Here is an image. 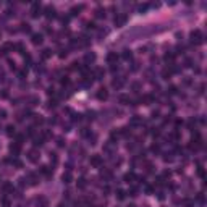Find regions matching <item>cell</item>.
<instances>
[{
	"instance_id": "obj_31",
	"label": "cell",
	"mask_w": 207,
	"mask_h": 207,
	"mask_svg": "<svg viewBox=\"0 0 207 207\" xmlns=\"http://www.w3.org/2000/svg\"><path fill=\"white\" fill-rule=\"evenodd\" d=\"M78 188H81V189L86 188V180H84V178H79L78 180Z\"/></svg>"
},
{
	"instance_id": "obj_8",
	"label": "cell",
	"mask_w": 207,
	"mask_h": 207,
	"mask_svg": "<svg viewBox=\"0 0 207 207\" xmlns=\"http://www.w3.org/2000/svg\"><path fill=\"white\" fill-rule=\"evenodd\" d=\"M44 13H45V16L49 18V20H52V18L57 16V10H55V7H52V5H47L45 10H44Z\"/></svg>"
},
{
	"instance_id": "obj_7",
	"label": "cell",
	"mask_w": 207,
	"mask_h": 207,
	"mask_svg": "<svg viewBox=\"0 0 207 207\" xmlns=\"http://www.w3.org/2000/svg\"><path fill=\"white\" fill-rule=\"evenodd\" d=\"M31 42L34 45H41L42 42H44V36H42L41 32H34V34H31Z\"/></svg>"
},
{
	"instance_id": "obj_32",
	"label": "cell",
	"mask_w": 207,
	"mask_h": 207,
	"mask_svg": "<svg viewBox=\"0 0 207 207\" xmlns=\"http://www.w3.org/2000/svg\"><path fill=\"white\" fill-rule=\"evenodd\" d=\"M41 173H44V175H50V168L47 165H42L41 167Z\"/></svg>"
},
{
	"instance_id": "obj_29",
	"label": "cell",
	"mask_w": 207,
	"mask_h": 207,
	"mask_svg": "<svg viewBox=\"0 0 207 207\" xmlns=\"http://www.w3.org/2000/svg\"><path fill=\"white\" fill-rule=\"evenodd\" d=\"M37 205L39 207H47V201L44 199V197H39V199H37Z\"/></svg>"
},
{
	"instance_id": "obj_36",
	"label": "cell",
	"mask_w": 207,
	"mask_h": 207,
	"mask_svg": "<svg viewBox=\"0 0 207 207\" xmlns=\"http://www.w3.org/2000/svg\"><path fill=\"white\" fill-rule=\"evenodd\" d=\"M0 118H7V110L5 109H0Z\"/></svg>"
},
{
	"instance_id": "obj_1",
	"label": "cell",
	"mask_w": 207,
	"mask_h": 207,
	"mask_svg": "<svg viewBox=\"0 0 207 207\" xmlns=\"http://www.w3.org/2000/svg\"><path fill=\"white\" fill-rule=\"evenodd\" d=\"M189 39H191V44H194V45H201L202 42H204V36H202V32H201L199 29H194V31H191Z\"/></svg>"
},
{
	"instance_id": "obj_45",
	"label": "cell",
	"mask_w": 207,
	"mask_h": 207,
	"mask_svg": "<svg viewBox=\"0 0 207 207\" xmlns=\"http://www.w3.org/2000/svg\"><path fill=\"white\" fill-rule=\"evenodd\" d=\"M0 37H2V32H0Z\"/></svg>"
},
{
	"instance_id": "obj_39",
	"label": "cell",
	"mask_w": 207,
	"mask_h": 207,
	"mask_svg": "<svg viewBox=\"0 0 207 207\" xmlns=\"http://www.w3.org/2000/svg\"><path fill=\"white\" fill-rule=\"evenodd\" d=\"M139 87H141V84H139V83H133V89H134V91H138Z\"/></svg>"
},
{
	"instance_id": "obj_40",
	"label": "cell",
	"mask_w": 207,
	"mask_h": 207,
	"mask_svg": "<svg viewBox=\"0 0 207 207\" xmlns=\"http://www.w3.org/2000/svg\"><path fill=\"white\" fill-rule=\"evenodd\" d=\"M168 92H170V94H175V92H176V87H175V86H170V89H168Z\"/></svg>"
},
{
	"instance_id": "obj_13",
	"label": "cell",
	"mask_w": 207,
	"mask_h": 207,
	"mask_svg": "<svg viewBox=\"0 0 207 207\" xmlns=\"http://www.w3.org/2000/svg\"><path fill=\"white\" fill-rule=\"evenodd\" d=\"M143 121H144V120H143V117L134 115L133 118L130 120V125H131V126H139V125H143Z\"/></svg>"
},
{
	"instance_id": "obj_33",
	"label": "cell",
	"mask_w": 207,
	"mask_h": 207,
	"mask_svg": "<svg viewBox=\"0 0 207 207\" xmlns=\"http://www.w3.org/2000/svg\"><path fill=\"white\" fill-rule=\"evenodd\" d=\"M50 162H54V165H57L58 157H57V154H55V152H52V154H50Z\"/></svg>"
},
{
	"instance_id": "obj_3",
	"label": "cell",
	"mask_w": 207,
	"mask_h": 207,
	"mask_svg": "<svg viewBox=\"0 0 207 207\" xmlns=\"http://www.w3.org/2000/svg\"><path fill=\"white\" fill-rule=\"evenodd\" d=\"M26 155H28V160L32 162V163H37V162H39V159H41V152H39V149H37V147L29 149Z\"/></svg>"
},
{
	"instance_id": "obj_24",
	"label": "cell",
	"mask_w": 207,
	"mask_h": 207,
	"mask_svg": "<svg viewBox=\"0 0 207 207\" xmlns=\"http://www.w3.org/2000/svg\"><path fill=\"white\" fill-rule=\"evenodd\" d=\"M117 199H118V201H123L125 199V197H126V192L123 191V189H117Z\"/></svg>"
},
{
	"instance_id": "obj_25",
	"label": "cell",
	"mask_w": 207,
	"mask_h": 207,
	"mask_svg": "<svg viewBox=\"0 0 207 207\" xmlns=\"http://www.w3.org/2000/svg\"><path fill=\"white\" fill-rule=\"evenodd\" d=\"M44 144V138H42V136H36L34 138V146L37 147V146H42Z\"/></svg>"
},
{
	"instance_id": "obj_18",
	"label": "cell",
	"mask_w": 207,
	"mask_h": 207,
	"mask_svg": "<svg viewBox=\"0 0 207 207\" xmlns=\"http://www.w3.org/2000/svg\"><path fill=\"white\" fill-rule=\"evenodd\" d=\"M123 180L126 181V183H133L134 180H136V175L133 172H128V173H125V176H123Z\"/></svg>"
},
{
	"instance_id": "obj_38",
	"label": "cell",
	"mask_w": 207,
	"mask_h": 207,
	"mask_svg": "<svg viewBox=\"0 0 207 207\" xmlns=\"http://www.w3.org/2000/svg\"><path fill=\"white\" fill-rule=\"evenodd\" d=\"M3 76H5V71H3V68H0V81H3Z\"/></svg>"
},
{
	"instance_id": "obj_16",
	"label": "cell",
	"mask_w": 207,
	"mask_h": 207,
	"mask_svg": "<svg viewBox=\"0 0 207 207\" xmlns=\"http://www.w3.org/2000/svg\"><path fill=\"white\" fill-rule=\"evenodd\" d=\"M104 74H105V71H104V68H96V70H94L92 78H94V79H102V78H104Z\"/></svg>"
},
{
	"instance_id": "obj_27",
	"label": "cell",
	"mask_w": 207,
	"mask_h": 207,
	"mask_svg": "<svg viewBox=\"0 0 207 207\" xmlns=\"http://www.w3.org/2000/svg\"><path fill=\"white\" fill-rule=\"evenodd\" d=\"M15 130H16V128H15L13 125H8V126H7V134H8V136H13V134L16 133Z\"/></svg>"
},
{
	"instance_id": "obj_30",
	"label": "cell",
	"mask_w": 207,
	"mask_h": 207,
	"mask_svg": "<svg viewBox=\"0 0 207 207\" xmlns=\"http://www.w3.org/2000/svg\"><path fill=\"white\" fill-rule=\"evenodd\" d=\"M170 76H172V71H170V70H163V71H162V78H163V79H168Z\"/></svg>"
},
{
	"instance_id": "obj_6",
	"label": "cell",
	"mask_w": 207,
	"mask_h": 207,
	"mask_svg": "<svg viewBox=\"0 0 207 207\" xmlns=\"http://www.w3.org/2000/svg\"><path fill=\"white\" fill-rule=\"evenodd\" d=\"M41 8H42V5H41V2H34L31 5V16L32 18H39L41 16Z\"/></svg>"
},
{
	"instance_id": "obj_21",
	"label": "cell",
	"mask_w": 207,
	"mask_h": 207,
	"mask_svg": "<svg viewBox=\"0 0 207 207\" xmlns=\"http://www.w3.org/2000/svg\"><path fill=\"white\" fill-rule=\"evenodd\" d=\"M165 62H168L170 65H173V62H175V54H172V52H167V54H165Z\"/></svg>"
},
{
	"instance_id": "obj_28",
	"label": "cell",
	"mask_w": 207,
	"mask_h": 207,
	"mask_svg": "<svg viewBox=\"0 0 207 207\" xmlns=\"http://www.w3.org/2000/svg\"><path fill=\"white\" fill-rule=\"evenodd\" d=\"M21 31L23 32H29L31 31V26L28 25V23H21Z\"/></svg>"
},
{
	"instance_id": "obj_26",
	"label": "cell",
	"mask_w": 207,
	"mask_h": 207,
	"mask_svg": "<svg viewBox=\"0 0 207 207\" xmlns=\"http://www.w3.org/2000/svg\"><path fill=\"white\" fill-rule=\"evenodd\" d=\"M52 57V50L50 49H44L42 50V58H50Z\"/></svg>"
},
{
	"instance_id": "obj_20",
	"label": "cell",
	"mask_w": 207,
	"mask_h": 207,
	"mask_svg": "<svg viewBox=\"0 0 207 207\" xmlns=\"http://www.w3.org/2000/svg\"><path fill=\"white\" fill-rule=\"evenodd\" d=\"M96 18H105V8H102V7H99L96 8Z\"/></svg>"
},
{
	"instance_id": "obj_46",
	"label": "cell",
	"mask_w": 207,
	"mask_h": 207,
	"mask_svg": "<svg viewBox=\"0 0 207 207\" xmlns=\"http://www.w3.org/2000/svg\"><path fill=\"white\" fill-rule=\"evenodd\" d=\"M0 54H2V50H0Z\"/></svg>"
},
{
	"instance_id": "obj_37",
	"label": "cell",
	"mask_w": 207,
	"mask_h": 207,
	"mask_svg": "<svg viewBox=\"0 0 207 207\" xmlns=\"http://www.w3.org/2000/svg\"><path fill=\"white\" fill-rule=\"evenodd\" d=\"M58 147H63V146H65V141H63V138H58Z\"/></svg>"
},
{
	"instance_id": "obj_23",
	"label": "cell",
	"mask_w": 207,
	"mask_h": 207,
	"mask_svg": "<svg viewBox=\"0 0 207 207\" xmlns=\"http://www.w3.org/2000/svg\"><path fill=\"white\" fill-rule=\"evenodd\" d=\"M147 8H149V3H141V5H138V13H146L147 12Z\"/></svg>"
},
{
	"instance_id": "obj_19",
	"label": "cell",
	"mask_w": 207,
	"mask_h": 207,
	"mask_svg": "<svg viewBox=\"0 0 207 207\" xmlns=\"http://www.w3.org/2000/svg\"><path fill=\"white\" fill-rule=\"evenodd\" d=\"M109 32H110V29H107V28L104 29V28H100V29H99V34H97V37H99V39H104V37H107V36H109Z\"/></svg>"
},
{
	"instance_id": "obj_42",
	"label": "cell",
	"mask_w": 207,
	"mask_h": 207,
	"mask_svg": "<svg viewBox=\"0 0 207 207\" xmlns=\"http://www.w3.org/2000/svg\"><path fill=\"white\" fill-rule=\"evenodd\" d=\"M62 84H68V78H67V76H63V79H62Z\"/></svg>"
},
{
	"instance_id": "obj_15",
	"label": "cell",
	"mask_w": 207,
	"mask_h": 207,
	"mask_svg": "<svg viewBox=\"0 0 207 207\" xmlns=\"http://www.w3.org/2000/svg\"><path fill=\"white\" fill-rule=\"evenodd\" d=\"M123 84H125V78H118V79H113V81H112V86L115 89H121Z\"/></svg>"
},
{
	"instance_id": "obj_4",
	"label": "cell",
	"mask_w": 207,
	"mask_h": 207,
	"mask_svg": "<svg viewBox=\"0 0 207 207\" xmlns=\"http://www.w3.org/2000/svg\"><path fill=\"white\" fill-rule=\"evenodd\" d=\"M126 21H128V15H126V13H117L115 20H113V25L117 28H121V26L126 25Z\"/></svg>"
},
{
	"instance_id": "obj_22",
	"label": "cell",
	"mask_w": 207,
	"mask_h": 207,
	"mask_svg": "<svg viewBox=\"0 0 207 207\" xmlns=\"http://www.w3.org/2000/svg\"><path fill=\"white\" fill-rule=\"evenodd\" d=\"M83 8H84L83 5H78V7H73V8H71V12H70V13H71V16H78V15H79V12H81V10H83Z\"/></svg>"
},
{
	"instance_id": "obj_35",
	"label": "cell",
	"mask_w": 207,
	"mask_h": 207,
	"mask_svg": "<svg viewBox=\"0 0 207 207\" xmlns=\"http://www.w3.org/2000/svg\"><path fill=\"white\" fill-rule=\"evenodd\" d=\"M120 102H123V104L128 102V104H130V97H128V96H120Z\"/></svg>"
},
{
	"instance_id": "obj_9",
	"label": "cell",
	"mask_w": 207,
	"mask_h": 207,
	"mask_svg": "<svg viewBox=\"0 0 207 207\" xmlns=\"http://www.w3.org/2000/svg\"><path fill=\"white\" fill-rule=\"evenodd\" d=\"M96 54L94 52H86V55H84V63L86 65H92L94 62H96Z\"/></svg>"
},
{
	"instance_id": "obj_41",
	"label": "cell",
	"mask_w": 207,
	"mask_h": 207,
	"mask_svg": "<svg viewBox=\"0 0 207 207\" xmlns=\"http://www.w3.org/2000/svg\"><path fill=\"white\" fill-rule=\"evenodd\" d=\"M197 173H199V176L204 178V170H202V167H199V170H197Z\"/></svg>"
},
{
	"instance_id": "obj_10",
	"label": "cell",
	"mask_w": 207,
	"mask_h": 207,
	"mask_svg": "<svg viewBox=\"0 0 207 207\" xmlns=\"http://www.w3.org/2000/svg\"><path fill=\"white\" fill-rule=\"evenodd\" d=\"M107 62L110 65H117V62H118V54H117V52H109V54H107Z\"/></svg>"
},
{
	"instance_id": "obj_2",
	"label": "cell",
	"mask_w": 207,
	"mask_h": 207,
	"mask_svg": "<svg viewBox=\"0 0 207 207\" xmlns=\"http://www.w3.org/2000/svg\"><path fill=\"white\" fill-rule=\"evenodd\" d=\"M25 180H26L28 186H37V185H39V175H36L34 172H28Z\"/></svg>"
},
{
	"instance_id": "obj_34",
	"label": "cell",
	"mask_w": 207,
	"mask_h": 207,
	"mask_svg": "<svg viewBox=\"0 0 207 207\" xmlns=\"http://www.w3.org/2000/svg\"><path fill=\"white\" fill-rule=\"evenodd\" d=\"M13 49H15V45L10 44V42H7V44L3 45V50H13Z\"/></svg>"
},
{
	"instance_id": "obj_43",
	"label": "cell",
	"mask_w": 207,
	"mask_h": 207,
	"mask_svg": "<svg viewBox=\"0 0 207 207\" xmlns=\"http://www.w3.org/2000/svg\"><path fill=\"white\" fill-rule=\"evenodd\" d=\"M57 207H67V205H65V202H60V204H58Z\"/></svg>"
},
{
	"instance_id": "obj_5",
	"label": "cell",
	"mask_w": 207,
	"mask_h": 207,
	"mask_svg": "<svg viewBox=\"0 0 207 207\" xmlns=\"http://www.w3.org/2000/svg\"><path fill=\"white\" fill-rule=\"evenodd\" d=\"M102 163H104V159H102L99 154L91 155V165H92L94 168H100V167H102Z\"/></svg>"
},
{
	"instance_id": "obj_17",
	"label": "cell",
	"mask_w": 207,
	"mask_h": 207,
	"mask_svg": "<svg viewBox=\"0 0 207 207\" xmlns=\"http://www.w3.org/2000/svg\"><path fill=\"white\" fill-rule=\"evenodd\" d=\"M62 181H63V183H67V185H68V183H71V181H73V175H71V172H70V170H68V172H65L63 175H62Z\"/></svg>"
},
{
	"instance_id": "obj_14",
	"label": "cell",
	"mask_w": 207,
	"mask_h": 207,
	"mask_svg": "<svg viewBox=\"0 0 207 207\" xmlns=\"http://www.w3.org/2000/svg\"><path fill=\"white\" fill-rule=\"evenodd\" d=\"M121 58L126 60V62H131V60H133V50L125 49V50H123V54H121Z\"/></svg>"
},
{
	"instance_id": "obj_11",
	"label": "cell",
	"mask_w": 207,
	"mask_h": 207,
	"mask_svg": "<svg viewBox=\"0 0 207 207\" xmlns=\"http://www.w3.org/2000/svg\"><path fill=\"white\" fill-rule=\"evenodd\" d=\"M97 99L99 100H107V99H109V91H107L105 87H100L97 91Z\"/></svg>"
},
{
	"instance_id": "obj_44",
	"label": "cell",
	"mask_w": 207,
	"mask_h": 207,
	"mask_svg": "<svg viewBox=\"0 0 207 207\" xmlns=\"http://www.w3.org/2000/svg\"><path fill=\"white\" fill-rule=\"evenodd\" d=\"M126 207H136L134 204H130V205H126Z\"/></svg>"
},
{
	"instance_id": "obj_12",
	"label": "cell",
	"mask_w": 207,
	"mask_h": 207,
	"mask_svg": "<svg viewBox=\"0 0 207 207\" xmlns=\"http://www.w3.org/2000/svg\"><path fill=\"white\" fill-rule=\"evenodd\" d=\"M20 150H21V143H12L10 144V152L13 155H18V154H20Z\"/></svg>"
}]
</instances>
